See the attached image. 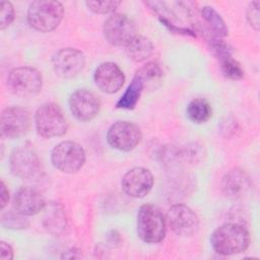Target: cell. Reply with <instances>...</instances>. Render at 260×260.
I'll return each mask as SVG.
<instances>
[{
	"mask_svg": "<svg viewBox=\"0 0 260 260\" xmlns=\"http://www.w3.org/2000/svg\"><path fill=\"white\" fill-rule=\"evenodd\" d=\"M250 234L240 223L226 222L218 226L211 235L213 250L220 255H235L247 250L250 245Z\"/></svg>",
	"mask_w": 260,
	"mask_h": 260,
	"instance_id": "obj_1",
	"label": "cell"
},
{
	"mask_svg": "<svg viewBox=\"0 0 260 260\" xmlns=\"http://www.w3.org/2000/svg\"><path fill=\"white\" fill-rule=\"evenodd\" d=\"M64 7L59 1L37 0L30 3L27 10V21L30 27L41 32L54 30L63 19Z\"/></svg>",
	"mask_w": 260,
	"mask_h": 260,
	"instance_id": "obj_2",
	"label": "cell"
},
{
	"mask_svg": "<svg viewBox=\"0 0 260 260\" xmlns=\"http://www.w3.org/2000/svg\"><path fill=\"white\" fill-rule=\"evenodd\" d=\"M136 229L138 237L143 242L159 243L166 236L167 220L157 206L144 204L140 206L137 212Z\"/></svg>",
	"mask_w": 260,
	"mask_h": 260,
	"instance_id": "obj_3",
	"label": "cell"
},
{
	"mask_svg": "<svg viewBox=\"0 0 260 260\" xmlns=\"http://www.w3.org/2000/svg\"><path fill=\"white\" fill-rule=\"evenodd\" d=\"M35 125L38 134L45 138L62 136L68 129L62 110L54 103H46L37 110Z\"/></svg>",
	"mask_w": 260,
	"mask_h": 260,
	"instance_id": "obj_4",
	"label": "cell"
},
{
	"mask_svg": "<svg viewBox=\"0 0 260 260\" xmlns=\"http://www.w3.org/2000/svg\"><path fill=\"white\" fill-rule=\"evenodd\" d=\"M11 173L23 180L38 179L42 176L41 159L31 145H22L15 148L10 154Z\"/></svg>",
	"mask_w": 260,
	"mask_h": 260,
	"instance_id": "obj_5",
	"label": "cell"
},
{
	"mask_svg": "<svg viewBox=\"0 0 260 260\" xmlns=\"http://www.w3.org/2000/svg\"><path fill=\"white\" fill-rule=\"evenodd\" d=\"M7 86L15 95L22 98L32 96L41 91L43 77L42 74L32 67H17L9 72Z\"/></svg>",
	"mask_w": 260,
	"mask_h": 260,
	"instance_id": "obj_6",
	"label": "cell"
},
{
	"mask_svg": "<svg viewBox=\"0 0 260 260\" xmlns=\"http://www.w3.org/2000/svg\"><path fill=\"white\" fill-rule=\"evenodd\" d=\"M53 166L62 173L72 174L79 171L85 162V151L74 141H62L51 152Z\"/></svg>",
	"mask_w": 260,
	"mask_h": 260,
	"instance_id": "obj_7",
	"label": "cell"
},
{
	"mask_svg": "<svg viewBox=\"0 0 260 260\" xmlns=\"http://www.w3.org/2000/svg\"><path fill=\"white\" fill-rule=\"evenodd\" d=\"M135 22L126 14L114 13L104 23V36L113 46H127L137 35Z\"/></svg>",
	"mask_w": 260,
	"mask_h": 260,
	"instance_id": "obj_8",
	"label": "cell"
},
{
	"mask_svg": "<svg viewBox=\"0 0 260 260\" xmlns=\"http://www.w3.org/2000/svg\"><path fill=\"white\" fill-rule=\"evenodd\" d=\"M142 133L138 125L128 121L114 123L107 132L108 143L121 151L134 149L141 141Z\"/></svg>",
	"mask_w": 260,
	"mask_h": 260,
	"instance_id": "obj_9",
	"label": "cell"
},
{
	"mask_svg": "<svg viewBox=\"0 0 260 260\" xmlns=\"http://www.w3.org/2000/svg\"><path fill=\"white\" fill-rule=\"evenodd\" d=\"M85 57L83 53L74 48L60 49L52 59L55 73L64 79L73 78L84 68Z\"/></svg>",
	"mask_w": 260,
	"mask_h": 260,
	"instance_id": "obj_10",
	"label": "cell"
},
{
	"mask_svg": "<svg viewBox=\"0 0 260 260\" xmlns=\"http://www.w3.org/2000/svg\"><path fill=\"white\" fill-rule=\"evenodd\" d=\"M29 112L21 107H8L1 114V133L7 138H18L23 136L29 129Z\"/></svg>",
	"mask_w": 260,
	"mask_h": 260,
	"instance_id": "obj_11",
	"label": "cell"
},
{
	"mask_svg": "<svg viewBox=\"0 0 260 260\" xmlns=\"http://www.w3.org/2000/svg\"><path fill=\"white\" fill-rule=\"evenodd\" d=\"M167 221L171 230L178 236H191L198 231L197 214L185 204L173 205L167 213Z\"/></svg>",
	"mask_w": 260,
	"mask_h": 260,
	"instance_id": "obj_12",
	"label": "cell"
},
{
	"mask_svg": "<svg viewBox=\"0 0 260 260\" xmlns=\"http://www.w3.org/2000/svg\"><path fill=\"white\" fill-rule=\"evenodd\" d=\"M69 108L78 121L88 122L99 114L101 102L92 91L77 89L69 98Z\"/></svg>",
	"mask_w": 260,
	"mask_h": 260,
	"instance_id": "obj_13",
	"label": "cell"
},
{
	"mask_svg": "<svg viewBox=\"0 0 260 260\" xmlns=\"http://www.w3.org/2000/svg\"><path fill=\"white\" fill-rule=\"evenodd\" d=\"M153 182L154 179L149 170L136 167L124 175L121 185L127 195L134 198H143L150 192Z\"/></svg>",
	"mask_w": 260,
	"mask_h": 260,
	"instance_id": "obj_14",
	"label": "cell"
},
{
	"mask_svg": "<svg viewBox=\"0 0 260 260\" xmlns=\"http://www.w3.org/2000/svg\"><path fill=\"white\" fill-rule=\"evenodd\" d=\"M95 85L106 93H115L121 89L125 82V75L114 62L100 64L93 73Z\"/></svg>",
	"mask_w": 260,
	"mask_h": 260,
	"instance_id": "obj_15",
	"label": "cell"
},
{
	"mask_svg": "<svg viewBox=\"0 0 260 260\" xmlns=\"http://www.w3.org/2000/svg\"><path fill=\"white\" fill-rule=\"evenodd\" d=\"M13 206L16 211L23 215H34L45 208L46 202L37 190L21 187L13 196Z\"/></svg>",
	"mask_w": 260,
	"mask_h": 260,
	"instance_id": "obj_16",
	"label": "cell"
},
{
	"mask_svg": "<svg viewBox=\"0 0 260 260\" xmlns=\"http://www.w3.org/2000/svg\"><path fill=\"white\" fill-rule=\"evenodd\" d=\"M251 186L248 175L241 169L229 171L221 180L220 188L225 197L230 199H239L243 197Z\"/></svg>",
	"mask_w": 260,
	"mask_h": 260,
	"instance_id": "obj_17",
	"label": "cell"
},
{
	"mask_svg": "<svg viewBox=\"0 0 260 260\" xmlns=\"http://www.w3.org/2000/svg\"><path fill=\"white\" fill-rule=\"evenodd\" d=\"M127 56L134 62H142L153 53L152 42L143 36H136L126 46Z\"/></svg>",
	"mask_w": 260,
	"mask_h": 260,
	"instance_id": "obj_18",
	"label": "cell"
},
{
	"mask_svg": "<svg viewBox=\"0 0 260 260\" xmlns=\"http://www.w3.org/2000/svg\"><path fill=\"white\" fill-rule=\"evenodd\" d=\"M144 83L142 79L135 74L132 81L126 88L125 92L122 94V96L117 102V108L119 109H126V110H132L135 108L141 92L143 90Z\"/></svg>",
	"mask_w": 260,
	"mask_h": 260,
	"instance_id": "obj_19",
	"label": "cell"
},
{
	"mask_svg": "<svg viewBox=\"0 0 260 260\" xmlns=\"http://www.w3.org/2000/svg\"><path fill=\"white\" fill-rule=\"evenodd\" d=\"M187 116L194 123H205L212 116V109L206 100L194 99L187 107Z\"/></svg>",
	"mask_w": 260,
	"mask_h": 260,
	"instance_id": "obj_20",
	"label": "cell"
},
{
	"mask_svg": "<svg viewBox=\"0 0 260 260\" xmlns=\"http://www.w3.org/2000/svg\"><path fill=\"white\" fill-rule=\"evenodd\" d=\"M202 17L211 26L213 31L218 37H225L229 34L226 24L220 14L211 6H203L201 8Z\"/></svg>",
	"mask_w": 260,
	"mask_h": 260,
	"instance_id": "obj_21",
	"label": "cell"
},
{
	"mask_svg": "<svg viewBox=\"0 0 260 260\" xmlns=\"http://www.w3.org/2000/svg\"><path fill=\"white\" fill-rule=\"evenodd\" d=\"M218 60L220 61L221 72L225 77L234 80H238L244 77L245 72L243 67L236 59L233 58L232 55L222 57Z\"/></svg>",
	"mask_w": 260,
	"mask_h": 260,
	"instance_id": "obj_22",
	"label": "cell"
},
{
	"mask_svg": "<svg viewBox=\"0 0 260 260\" xmlns=\"http://www.w3.org/2000/svg\"><path fill=\"white\" fill-rule=\"evenodd\" d=\"M45 223L46 228L52 233H59L63 231L66 223L63 210H59L57 205H53L52 208L49 209V211L47 212V215L45 217Z\"/></svg>",
	"mask_w": 260,
	"mask_h": 260,
	"instance_id": "obj_23",
	"label": "cell"
},
{
	"mask_svg": "<svg viewBox=\"0 0 260 260\" xmlns=\"http://www.w3.org/2000/svg\"><path fill=\"white\" fill-rule=\"evenodd\" d=\"M136 75H138L143 83H154L156 81H159V79L162 76V71L160 66L155 62H149L140 67L136 71Z\"/></svg>",
	"mask_w": 260,
	"mask_h": 260,
	"instance_id": "obj_24",
	"label": "cell"
},
{
	"mask_svg": "<svg viewBox=\"0 0 260 260\" xmlns=\"http://www.w3.org/2000/svg\"><path fill=\"white\" fill-rule=\"evenodd\" d=\"M121 4L120 1H86L87 8L96 14H108L114 12Z\"/></svg>",
	"mask_w": 260,
	"mask_h": 260,
	"instance_id": "obj_25",
	"label": "cell"
},
{
	"mask_svg": "<svg viewBox=\"0 0 260 260\" xmlns=\"http://www.w3.org/2000/svg\"><path fill=\"white\" fill-rule=\"evenodd\" d=\"M23 216L24 215L18 211H16V213L9 211L2 215V224L9 229H25L28 222Z\"/></svg>",
	"mask_w": 260,
	"mask_h": 260,
	"instance_id": "obj_26",
	"label": "cell"
},
{
	"mask_svg": "<svg viewBox=\"0 0 260 260\" xmlns=\"http://www.w3.org/2000/svg\"><path fill=\"white\" fill-rule=\"evenodd\" d=\"M1 15H0V28L4 29L11 24L14 19V8L10 2H0Z\"/></svg>",
	"mask_w": 260,
	"mask_h": 260,
	"instance_id": "obj_27",
	"label": "cell"
},
{
	"mask_svg": "<svg viewBox=\"0 0 260 260\" xmlns=\"http://www.w3.org/2000/svg\"><path fill=\"white\" fill-rule=\"evenodd\" d=\"M259 6H260V2L259 1H253V2H251L249 4L248 9H247V19H248V22L256 30L259 29V25H260Z\"/></svg>",
	"mask_w": 260,
	"mask_h": 260,
	"instance_id": "obj_28",
	"label": "cell"
},
{
	"mask_svg": "<svg viewBox=\"0 0 260 260\" xmlns=\"http://www.w3.org/2000/svg\"><path fill=\"white\" fill-rule=\"evenodd\" d=\"M0 248H1V255H0L1 260L13 259V250L9 244H7L5 242H1Z\"/></svg>",
	"mask_w": 260,
	"mask_h": 260,
	"instance_id": "obj_29",
	"label": "cell"
},
{
	"mask_svg": "<svg viewBox=\"0 0 260 260\" xmlns=\"http://www.w3.org/2000/svg\"><path fill=\"white\" fill-rule=\"evenodd\" d=\"M9 200V191L8 189L6 188V185L4 184L3 181H1V184H0V201H1V209H3L7 202Z\"/></svg>",
	"mask_w": 260,
	"mask_h": 260,
	"instance_id": "obj_30",
	"label": "cell"
}]
</instances>
